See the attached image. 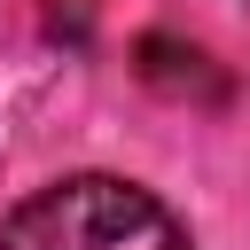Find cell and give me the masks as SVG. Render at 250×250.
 <instances>
[{"instance_id":"1","label":"cell","mask_w":250,"mask_h":250,"mask_svg":"<svg viewBox=\"0 0 250 250\" xmlns=\"http://www.w3.org/2000/svg\"><path fill=\"white\" fill-rule=\"evenodd\" d=\"M0 250H188V227L117 172H70L0 219Z\"/></svg>"}]
</instances>
